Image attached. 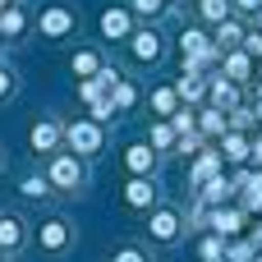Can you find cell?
<instances>
[{"mask_svg": "<svg viewBox=\"0 0 262 262\" xmlns=\"http://www.w3.org/2000/svg\"><path fill=\"white\" fill-rule=\"evenodd\" d=\"M239 5H244V9H262V0H239Z\"/></svg>", "mask_w": 262, "mask_h": 262, "instance_id": "cell-35", "label": "cell"}, {"mask_svg": "<svg viewBox=\"0 0 262 262\" xmlns=\"http://www.w3.org/2000/svg\"><path fill=\"white\" fill-rule=\"evenodd\" d=\"M258 115H262V106H258Z\"/></svg>", "mask_w": 262, "mask_h": 262, "instance_id": "cell-36", "label": "cell"}, {"mask_svg": "<svg viewBox=\"0 0 262 262\" xmlns=\"http://www.w3.org/2000/svg\"><path fill=\"white\" fill-rule=\"evenodd\" d=\"M212 101L221 106V111H235V88L221 78V83H212Z\"/></svg>", "mask_w": 262, "mask_h": 262, "instance_id": "cell-14", "label": "cell"}, {"mask_svg": "<svg viewBox=\"0 0 262 262\" xmlns=\"http://www.w3.org/2000/svg\"><path fill=\"white\" fill-rule=\"evenodd\" d=\"M157 51H161V37L157 32H138L134 37V55L138 60H157Z\"/></svg>", "mask_w": 262, "mask_h": 262, "instance_id": "cell-7", "label": "cell"}, {"mask_svg": "<svg viewBox=\"0 0 262 262\" xmlns=\"http://www.w3.org/2000/svg\"><path fill=\"white\" fill-rule=\"evenodd\" d=\"M175 230H180V216L175 212H157L152 216V235L157 239H175Z\"/></svg>", "mask_w": 262, "mask_h": 262, "instance_id": "cell-8", "label": "cell"}, {"mask_svg": "<svg viewBox=\"0 0 262 262\" xmlns=\"http://www.w3.org/2000/svg\"><path fill=\"white\" fill-rule=\"evenodd\" d=\"M249 69H253V64H249V55H244V51L226 60V74H230V78H249Z\"/></svg>", "mask_w": 262, "mask_h": 262, "instance_id": "cell-19", "label": "cell"}, {"mask_svg": "<svg viewBox=\"0 0 262 262\" xmlns=\"http://www.w3.org/2000/svg\"><path fill=\"white\" fill-rule=\"evenodd\" d=\"M74 74H88V78H92V74H97V55H92V51H78V55H74Z\"/></svg>", "mask_w": 262, "mask_h": 262, "instance_id": "cell-21", "label": "cell"}, {"mask_svg": "<svg viewBox=\"0 0 262 262\" xmlns=\"http://www.w3.org/2000/svg\"><path fill=\"white\" fill-rule=\"evenodd\" d=\"M152 198H157V189H152L147 180H134V184L124 189V203H129V207H147Z\"/></svg>", "mask_w": 262, "mask_h": 262, "instance_id": "cell-6", "label": "cell"}, {"mask_svg": "<svg viewBox=\"0 0 262 262\" xmlns=\"http://www.w3.org/2000/svg\"><path fill=\"white\" fill-rule=\"evenodd\" d=\"M0 5H5V0H0Z\"/></svg>", "mask_w": 262, "mask_h": 262, "instance_id": "cell-37", "label": "cell"}, {"mask_svg": "<svg viewBox=\"0 0 262 262\" xmlns=\"http://www.w3.org/2000/svg\"><path fill=\"white\" fill-rule=\"evenodd\" d=\"M212 230H216V235H235V230H239V212H216V216H212Z\"/></svg>", "mask_w": 262, "mask_h": 262, "instance_id": "cell-15", "label": "cell"}, {"mask_svg": "<svg viewBox=\"0 0 262 262\" xmlns=\"http://www.w3.org/2000/svg\"><path fill=\"white\" fill-rule=\"evenodd\" d=\"M198 129H203V134H221V138H226V115H221V111H207V115L198 120Z\"/></svg>", "mask_w": 262, "mask_h": 262, "instance_id": "cell-16", "label": "cell"}, {"mask_svg": "<svg viewBox=\"0 0 262 262\" xmlns=\"http://www.w3.org/2000/svg\"><path fill=\"white\" fill-rule=\"evenodd\" d=\"M5 92H9V74L0 69V97H5Z\"/></svg>", "mask_w": 262, "mask_h": 262, "instance_id": "cell-34", "label": "cell"}, {"mask_svg": "<svg viewBox=\"0 0 262 262\" xmlns=\"http://www.w3.org/2000/svg\"><path fill=\"white\" fill-rule=\"evenodd\" d=\"M28 143H32L37 152H51V147L60 143V124H51V120H41V124H32V134H28Z\"/></svg>", "mask_w": 262, "mask_h": 262, "instance_id": "cell-4", "label": "cell"}, {"mask_svg": "<svg viewBox=\"0 0 262 262\" xmlns=\"http://www.w3.org/2000/svg\"><path fill=\"white\" fill-rule=\"evenodd\" d=\"M258 262H262V258H258Z\"/></svg>", "mask_w": 262, "mask_h": 262, "instance_id": "cell-38", "label": "cell"}, {"mask_svg": "<svg viewBox=\"0 0 262 262\" xmlns=\"http://www.w3.org/2000/svg\"><path fill=\"white\" fill-rule=\"evenodd\" d=\"M170 129H180V134H189V129H193V115H184V111H175V124H170Z\"/></svg>", "mask_w": 262, "mask_h": 262, "instance_id": "cell-30", "label": "cell"}, {"mask_svg": "<svg viewBox=\"0 0 262 262\" xmlns=\"http://www.w3.org/2000/svg\"><path fill=\"white\" fill-rule=\"evenodd\" d=\"M69 28H74V14H69V9H46V14H41V32H46V37H60V32H69Z\"/></svg>", "mask_w": 262, "mask_h": 262, "instance_id": "cell-5", "label": "cell"}, {"mask_svg": "<svg viewBox=\"0 0 262 262\" xmlns=\"http://www.w3.org/2000/svg\"><path fill=\"white\" fill-rule=\"evenodd\" d=\"M37 244L51 249V253H60V249L69 244V226H64V221H46V226L37 230Z\"/></svg>", "mask_w": 262, "mask_h": 262, "instance_id": "cell-3", "label": "cell"}, {"mask_svg": "<svg viewBox=\"0 0 262 262\" xmlns=\"http://www.w3.org/2000/svg\"><path fill=\"white\" fill-rule=\"evenodd\" d=\"M18 244H23V226L14 216H5L0 221V249H18Z\"/></svg>", "mask_w": 262, "mask_h": 262, "instance_id": "cell-10", "label": "cell"}, {"mask_svg": "<svg viewBox=\"0 0 262 262\" xmlns=\"http://www.w3.org/2000/svg\"><path fill=\"white\" fill-rule=\"evenodd\" d=\"M18 28H23V14H18V9H5V14H0V32H9V37H14Z\"/></svg>", "mask_w": 262, "mask_h": 262, "instance_id": "cell-24", "label": "cell"}, {"mask_svg": "<svg viewBox=\"0 0 262 262\" xmlns=\"http://www.w3.org/2000/svg\"><path fill=\"white\" fill-rule=\"evenodd\" d=\"M239 41V28L235 23H221V46H235Z\"/></svg>", "mask_w": 262, "mask_h": 262, "instance_id": "cell-28", "label": "cell"}, {"mask_svg": "<svg viewBox=\"0 0 262 262\" xmlns=\"http://www.w3.org/2000/svg\"><path fill=\"white\" fill-rule=\"evenodd\" d=\"M244 46H249V55H262V32H253V37H244Z\"/></svg>", "mask_w": 262, "mask_h": 262, "instance_id": "cell-31", "label": "cell"}, {"mask_svg": "<svg viewBox=\"0 0 262 262\" xmlns=\"http://www.w3.org/2000/svg\"><path fill=\"white\" fill-rule=\"evenodd\" d=\"M83 180V166L74 161V157H55V166H51V184H60V189H74Z\"/></svg>", "mask_w": 262, "mask_h": 262, "instance_id": "cell-2", "label": "cell"}, {"mask_svg": "<svg viewBox=\"0 0 262 262\" xmlns=\"http://www.w3.org/2000/svg\"><path fill=\"white\" fill-rule=\"evenodd\" d=\"M249 157V143L239 134H226V161H244Z\"/></svg>", "mask_w": 262, "mask_h": 262, "instance_id": "cell-17", "label": "cell"}, {"mask_svg": "<svg viewBox=\"0 0 262 262\" xmlns=\"http://www.w3.org/2000/svg\"><path fill=\"white\" fill-rule=\"evenodd\" d=\"M244 189H249V193H244V207H262V175H249Z\"/></svg>", "mask_w": 262, "mask_h": 262, "instance_id": "cell-18", "label": "cell"}, {"mask_svg": "<svg viewBox=\"0 0 262 262\" xmlns=\"http://www.w3.org/2000/svg\"><path fill=\"white\" fill-rule=\"evenodd\" d=\"M175 101H180V92H170V88H166V92H157V97H152V106H157V111H161V115H175Z\"/></svg>", "mask_w": 262, "mask_h": 262, "instance_id": "cell-22", "label": "cell"}, {"mask_svg": "<svg viewBox=\"0 0 262 262\" xmlns=\"http://www.w3.org/2000/svg\"><path fill=\"white\" fill-rule=\"evenodd\" d=\"M115 262H143V253H138V249H120V258Z\"/></svg>", "mask_w": 262, "mask_h": 262, "instance_id": "cell-33", "label": "cell"}, {"mask_svg": "<svg viewBox=\"0 0 262 262\" xmlns=\"http://www.w3.org/2000/svg\"><path fill=\"white\" fill-rule=\"evenodd\" d=\"M101 32H106V37H124V32H129V18H124L120 9H106V14H101Z\"/></svg>", "mask_w": 262, "mask_h": 262, "instance_id": "cell-9", "label": "cell"}, {"mask_svg": "<svg viewBox=\"0 0 262 262\" xmlns=\"http://www.w3.org/2000/svg\"><path fill=\"white\" fill-rule=\"evenodd\" d=\"M64 138H69V147H78L83 157H92V152L101 147V129H97L92 120H78V124H69V129H64Z\"/></svg>", "mask_w": 262, "mask_h": 262, "instance_id": "cell-1", "label": "cell"}, {"mask_svg": "<svg viewBox=\"0 0 262 262\" xmlns=\"http://www.w3.org/2000/svg\"><path fill=\"white\" fill-rule=\"evenodd\" d=\"M134 9H143V14H157V9H161V0H134Z\"/></svg>", "mask_w": 262, "mask_h": 262, "instance_id": "cell-32", "label": "cell"}, {"mask_svg": "<svg viewBox=\"0 0 262 262\" xmlns=\"http://www.w3.org/2000/svg\"><path fill=\"white\" fill-rule=\"evenodd\" d=\"M115 111H124V106H134V88L129 83H115V101H111Z\"/></svg>", "mask_w": 262, "mask_h": 262, "instance_id": "cell-25", "label": "cell"}, {"mask_svg": "<svg viewBox=\"0 0 262 262\" xmlns=\"http://www.w3.org/2000/svg\"><path fill=\"white\" fill-rule=\"evenodd\" d=\"M23 198H46V180H41V175L23 180Z\"/></svg>", "mask_w": 262, "mask_h": 262, "instance_id": "cell-26", "label": "cell"}, {"mask_svg": "<svg viewBox=\"0 0 262 262\" xmlns=\"http://www.w3.org/2000/svg\"><path fill=\"white\" fill-rule=\"evenodd\" d=\"M203 258H207V262L221 258V239H203Z\"/></svg>", "mask_w": 262, "mask_h": 262, "instance_id": "cell-29", "label": "cell"}, {"mask_svg": "<svg viewBox=\"0 0 262 262\" xmlns=\"http://www.w3.org/2000/svg\"><path fill=\"white\" fill-rule=\"evenodd\" d=\"M216 166H221V157H216V152H207V157L193 166V184H207V180L216 175Z\"/></svg>", "mask_w": 262, "mask_h": 262, "instance_id": "cell-12", "label": "cell"}, {"mask_svg": "<svg viewBox=\"0 0 262 262\" xmlns=\"http://www.w3.org/2000/svg\"><path fill=\"white\" fill-rule=\"evenodd\" d=\"M203 198H207V203H221V198H230V184H226V180H207Z\"/></svg>", "mask_w": 262, "mask_h": 262, "instance_id": "cell-23", "label": "cell"}, {"mask_svg": "<svg viewBox=\"0 0 262 262\" xmlns=\"http://www.w3.org/2000/svg\"><path fill=\"white\" fill-rule=\"evenodd\" d=\"M198 9H203V18H212V23H226V9H230V5H226V0H203Z\"/></svg>", "mask_w": 262, "mask_h": 262, "instance_id": "cell-20", "label": "cell"}, {"mask_svg": "<svg viewBox=\"0 0 262 262\" xmlns=\"http://www.w3.org/2000/svg\"><path fill=\"white\" fill-rule=\"evenodd\" d=\"M124 161H129V170H134V175H147V170H152V152H147V147H129V157H124Z\"/></svg>", "mask_w": 262, "mask_h": 262, "instance_id": "cell-11", "label": "cell"}, {"mask_svg": "<svg viewBox=\"0 0 262 262\" xmlns=\"http://www.w3.org/2000/svg\"><path fill=\"white\" fill-rule=\"evenodd\" d=\"M175 92H180V97H189V101H198V97H203V92H207V83H203V78H193V74H184V78H180V88H175Z\"/></svg>", "mask_w": 262, "mask_h": 262, "instance_id": "cell-13", "label": "cell"}, {"mask_svg": "<svg viewBox=\"0 0 262 262\" xmlns=\"http://www.w3.org/2000/svg\"><path fill=\"white\" fill-rule=\"evenodd\" d=\"M152 143H157V147H170V143H175V129H170V124H157V129H152Z\"/></svg>", "mask_w": 262, "mask_h": 262, "instance_id": "cell-27", "label": "cell"}]
</instances>
